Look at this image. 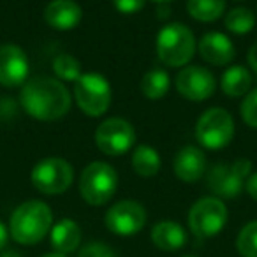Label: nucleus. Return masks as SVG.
<instances>
[{"mask_svg": "<svg viewBox=\"0 0 257 257\" xmlns=\"http://www.w3.org/2000/svg\"><path fill=\"white\" fill-rule=\"evenodd\" d=\"M20 104L23 111L41 121H55L71 109L72 97L69 88L51 76H34L22 86Z\"/></svg>", "mask_w": 257, "mask_h": 257, "instance_id": "obj_1", "label": "nucleus"}, {"mask_svg": "<svg viewBox=\"0 0 257 257\" xmlns=\"http://www.w3.org/2000/svg\"><path fill=\"white\" fill-rule=\"evenodd\" d=\"M53 227V211L46 203L30 199L22 203L11 215L9 232L20 245H36Z\"/></svg>", "mask_w": 257, "mask_h": 257, "instance_id": "obj_2", "label": "nucleus"}, {"mask_svg": "<svg viewBox=\"0 0 257 257\" xmlns=\"http://www.w3.org/2000/svg\"><path fill=\"white\" fill-rule=\"evenodd\" d=\"M159 60L168 67H185L194 58L197 43L194 32L183 23H168L157 34Z\"/></svg>", "mask_w": 257, "mask_h": 257, "instance_id": "obj_3", "label": "nucleus"}, {"mask_svg": "<svg viewBox=\"0 0 257 257\" xmlns=\"http://www.w3.org/2000/svg\"><path fill=\"white\" fill-rule=\"evenodd\" d=\"M118 189V173L111 164L93 161L81 171L79 194L90 206H102L109 203Z\"/></svg>", "mask_w": 257, "mask_h": 257, "instance_id": "obj_4", "label": "nucleus"}, {"mask_svg": "<svg viewBox=\"0 0 257 257\" xmlns=\"http://www.w3.org/2000/svg\"><path fill=\"white\" fill-rule=\"evenodd\" d=\"M74 100L86 116H102L111 106L113 90L111 85L99 72H83L74 83Z\"/></svg>", "mask_w": 257, "mask_h": 257, "instance_id": "obj_5", "label": "nucleus"}, {"mask_svg": "<svg viewBox=\"0 0 257 257\" xmlns=\"http://www.w3.org/2000/svg\"><path fill=\"white\" fill-rule=\"evenodd\" d=\"M234 138V120L224 107H210L196 123V140L208 150H222Z\"/></svg>", "mask_w": 257, "mask_h": 257, "instance_id": "obj_6", "label": "nucleus"}, {"mask_svg": "<svg viewBox=\"0 0 257 257\" xmlns=\"http://www.w3.org/2000/svg\"><path fill=\"white\" fill-rule=\"evenodd\" d=\"M74 180V169L65 159L60 157H48L39 161L34 166L30 173V182L46 196H58L64 194Z\"/></svg>", "mask_w": 257, "mask_h": 257, "instance_id": "obj_7", "label": "nucleus"}, {"mask_svg": "<svg viewBox=\"0 0 257 257\" xmlns=\"http://www.w3.org/2000/svg\"><path fill=\"white\" fill-rule=\"evenodd\" d=\"M252 175V162L238 159L232 164H217L208 171L206 187L220 199H232L243 190L246 178Z\"/></svg>", "mask_w": 257, "mask_h": 257, "instance_id": "obj_8", "label": "nucleus"}, {"mask_svg": "<svg viewBox=\"0 0 257 257\" xmlns=\"http://www.w3.org/2000/svg\"><path fill=\"white\" fill-rule=\"evenodd\" d=\"M95 145L104 155L109 157H120L125 155L136 143V131L133 123L125 118H107L100 121V125L95 128Z\"/></svg>", "mask_w": 257, "mask_h": 257, "instance_id": "obj_9", "label": "nucleus"}, {"mask_svg": "<svg viewBox=\"0 0 257 257\" xmlns=\"http://www.w3.org/2000/svg\"><path fill=\"white\" fill-rule=\"evenodd\" d=\"M227 222V208L215 196L196 201L189 211V227L197 238H211L224 229Z\"/></svg>", "mask_w": 257, "mask_h": 257, "instance_id": "obj_10", "label": "nucleus"}, {"mask_svg": "<svg viewBox=\"0 0 257 257\" xmlns=\"http://www.w3.org/2000/svg\"><path fill=\"white\" fill-rule=\"evenodd\" d=\"M104 222H106V227L114 234L133 236L138 234L147 224V210L138 201H118L106 211Z\"/></svg>", "mask_w": 257, "mask_h": 257, "instance_id": "obj_11", "label": "nucleus"}, {"mask_svg": "<svg viewBox=\"0 0 257 257\" xmlns=\"http://www.w3.org/2000/svg\"><path fill=\"white\" fill-rule=\"evenodd\" d=\"M176 90L182 97L194 102H203L210 99L217 88V79L213 72L201 65H185L176 74Z\"/></svg>", "mask_w": 257, "mask_h": 257, "instance_id": "obj_12", "label": "nucleus"}, {"mask_svg": "<svg viewBox=\"0 0 257 257\" xmlns=\"http://www.w3.org/2000/svg\"><path fill=\"white\" fill-rule=\"evenodd\" d=\"M30 74V62L27 53L16 44L0 46V85L6 88L23 86Z\"/></svg>", "mask_w": 257, "mask_h": 257, "instance_id": "obj_13", "label": "nucleus"}, {"mask_svg": "<svg viewBox=\"0 0 257 257\" xmlns=\"http://www.w3.org/2000/svg\"><path fill=\"white\" fill-rule=\"evenodd\" d=\"M44 22L58 32H67L81 23L83 11L74 0H51L44 8Z\"/></svg>", "mask_w": 257, "mask_h": 257, "instance_id": "obj_14", "label": "nucleus"}, {"mask_svg": "<svg viewBox=\"0 0 257 257\" xmlns=\"http://www.w3.org/2000/svg\"><path fill=\"white\" fill-rule=\"evenodd\" d=\"M197 48H199L201 58L206 60L208 64L217 65V67L231 64L236 57L234 44H232V41L222 32L204 34V36L201 37L199 46Z\"/></svg>", "mask_w": 257, "mask_h": 257, "instance_id": "obj_15", "label": "nucleus"}, {"mask_svg": "<svg viewBox=\"0 0 257 257\" xmlns=\"http://www.w3.org/2000/svg\"><path fill=\"white\" fill-rule=\"evenodd\" d=\"M175 175L185 183H196L206 171V157L203 150L192 145L180 148L173 161Z\"/></svg>", "mask_w": 257, "mask_h": 257, "instance_id": "obj_16", "label": "nucleus"}, {"mask_svg": "<svg viewBox=\"0 0 257 257\" xmlns=\"http://www.w3.org/2000/svg\"><path fill=\"white\" fill-rule=\"evenodd\" d=\"M152 241L157 248L173 252V250H180L187 243V232L178 222L162 220L152 229Z\"/></svg>", "mask_w": 257, "mask_h": 257, "instance_id": "obj_17", "label": "nucleus"}, {"mask_svg": "<svg viewBox=\"0 0 257 257\" xmlns=\"http://www.w3.org/2000/svg\"><path fill=\"white\" fill-rule=\"evenodd\" d=\"M81 243V227L71 218H62L51 227V245L55 252L69 253L74 252Z\"/></svg>", "mask_w": 257, "mask_h": 257, "instance_id": "obj_18", "label": "nucleus"}, {"mask_svg": "<svg viewBox=\"0 0 257 257\" xmlns=\"http://www.w3.org/2000/svg\"><path fill=\"white\" fill-rule=\"evenodd\" d=\"M252 72L245 65H231L220 79L222 92L229 97H245L252 88Z\"/></svg>", "mask_w": 257, "mask_h": 257, "instance_id": "obj_19", "label": "nucleus"}, {"mask_svg": "<svg viewBox=\"0 0 257 257\" xmlns=\"http://www.w3.org/2000/svg\"><path fill=\"white\" fill-rule=\"evenodd\" d=\"M133 169L143 178H152L161 171L162 159L159 152L150 145H140L133 154Z\"/></svg>", "mask_w": 257, "mask_h": 257, "instance_id": "obj_20", "label": "nucleus"}, {"mask_svg": "<svg viewBox=\"0 0 257 257\" xmlns=\"http://www.w3.org/2000/svg\"><path fill=\"white\" fill-rule=\"evenodd\" d=\"M171 86V78L164 69H150L141 79V93L148 100H159L166 97Z\"/></svg>", "mask_w": 257, "mask_h": 257, "instance_id": "obj_21", "label": "nucleus"}, {"mask_svg": "<svg viewBox=\"0 0 257 257\" xmlns=\"http://www.w3.org/2000/svg\"><path fill=\"white\" fill-rule=\"evenodd\" d=\"M187 11L197 22L210 23L225 13V0H187Z\"/></svg>", "mask_w": 257, "mask_h": 257, "instance_id": "obj_22", "label": "nucleus"}, {"mask_svg": "<svg viewBox=\"0 0 257 257\" xmlns=\"http://www.w3.org/2000/svg\"><path fill=\"white\" fill-rule=\"evenodd\" d=\"M225 29L236 36H245L255 27V15L248 8H234L225 15Z\"/></svg>", "mask_w": 257, "mask_h": 257, "instance_id": "obj_23", "label": "nucleus"}, {"mask_svg": "<svg viewBox=\"0 0 257 257\" xmlns=\"http://www.w3.org/2000/svg\"><path fill=\"white\" fill-rule=\"evenodd\" d=\"M53 72L57 74L58 79L67 83H76L83 76L79 60L74 55H69V53H60L58 57H55Z\"/></svg>", "mask_w": 257, "mask_h": 257, "instance_id": "obj_24", "label": "nucleus"}, {"mask_svg": "<svg viewBox=\"0 0 257 257\" xmlns=\"http://www.w3.org/2000/svg\"><path fill=\"white\" fill-rule=\"evenodd\" d=\"M236 250L241 257H257V220H252L238 232Z\"/></svg>", "mask_w": 257, "mask_h": 257, "instance_id": "obj_25", "label": "nucleus"}, {"mask_svg": "<svg viewBox=\"0 0 257 257\" xmlns=\"http://www.w3.org/2000/svg\"><path fill=\"white\" fill-rule=\"evenodd\" d=\"M239 113L241 118L248 127L257 128V88L250 90L245 97H243V102L239 106Z\"/></svg>", "mask_w": 257, "mask_h": 257, "instance_id": "obj_26", "label": "nucleus"}, {"mask_svg": "<svg viewBox=\"0 0 257 257\" xmlns=\"http://www.w3.org/2000/svg\"><path fill=\"white\" fill-rule=\"evenodd\" d=\"M78 257H116V253H114V250L111 248V246H107L106 243L92 241L79 250Z\"/></svg>", "mask_w": 257, "mask_h": 257, "instance_id": "obj_27", "label": "nucleus"}, {"mask_svg": "<svg viewBox=\"0 0 257 257\" xmlns=\"http://www.w3.org/2000/svg\"><path fill=\"white\" fill-rule=\"evenodd\" d=\"M147 0H113V6L121 15H136L145 8Z\"/></svg>", "mask_w": 257, "mask_h": 257, "instance_id": "obj_28", "label": "nucleus"}, {"mask_svg": "<svg viewBox=\"0 0 257 257\" xmlns=\"http://www.w3.org/2000/svg\"><path fill=\"white\" fill-rule=\"evenodd\" d=\"M245 190L248 192V196L252 197L253 201H257V173H252V175L246 178Z\"/></svg>", "mask_w": 257, "mask_h": 257, "instance_id": "obj_29", "label": "nucleus"}, {"mask_svg": "<svg viewBox=\"0 0 257 257\" xmlns=\"http://www.w3.org/2000/svg\"><path fill=\"white\" fill-rule=\"evenodd\" d=\"M246 58H248L250 69H252V71L257 74V43L252 44V48L248 50V55H246Z\"/></svg>", "mask_w": 257, "mask_h": 257, "instance_id": "obj_30", "label": "nucleus"}, {"mask_svg": "<svg viewBox=\"0 0 257 257\" xmlns=\"http://www.w3.org/2000/svg\"><path fill=\"white\" fill-rule=\"evenodd\" d=\"M8 238H9V231L2 222H0V250H4V246L8 245Z\"/></svg>", "mask_w": 257, "mask_h": 257, "instance_id": "obj_31", "label": "nucleus"}, {"mask_svg": "<svg viewBox=\"0 0 257 257\" xmlns=\"http://www.w3.org/2000/svg\"><path fill=\"white\" fill-rule=\"evenodd\" d=\"M0 257H23L20 252H16V250H4V252L0 253Z\"/></svg>", "mask_w": 257, "mask_h": 257, "instance_id": "obj_32", "label": "nucleus"}, {"mask_svg": "<svg viewBox=\"0 0 257 257\" xmlns=\"http://www.w3.org/2000/svg\"><path fill=\"white\" fill-rule=\"evenodd\" d=\"M43 257H67V255H64V253H58V252H53V253H46V255H43Z\"/></svg>", "mask_w": 257, "mask_h": 257, "instance_id": "obj_33", "label": "nucleus"}, {"mask_svg": "<svg viewBox=\"0 0 257 257\" xmlns=\"http://www.w3.org/2000/svg\"><path fill=\"white\" fill-rule=\"evenodd\" d=\"M154 2H157V4H169L173 0H154Z\"/></svg>", "mask_w": 257, "mask_h": 257, "instance_id": "obj_34", "label": "nucleus"}, {"mask_svg": "<svg viewBox=\"0 0 257 257\" xmlns=\"http://www.w3.org/2000/svg\"><path fill=\"white\" fill-rule=\"evenodd\" d=\"M185 257H194V255H185Z\"/></svg>", "mask_w": 257, "mask_h": 257, "instance_id": "obj_35", "label": "nucleus"}, {"mask_svg": "<svg viewBox=\"0 0 257 257\" xmlns=\"http://www.w3.org/2000/svg\"><path fill=\"white\" fill-rule=\"evenodd\" d=\"M236 2H239V0H236Z\"/></svg>", "mask_w": 257, "mask_h": 257, "instance_id": "obj_36", "label": "nucleus"}]
</instances>
